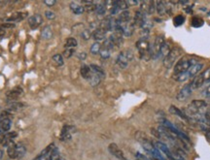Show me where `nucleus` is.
Wrapping results in <instances>:
<instances>
[{"label":"nucleus","instance_id":"9d476101","mask_svg":"<svg viewBox=\"0 0 210 160\" xmlns=\"http://www.w3.org/2000/svg\"><path fill=\"white\" fill-rule=\"evenodd\" d=\"M108 150H109V152L114 155L116 158H118L119 160H127V158L126 157L124 151H123L119 147L117 144L115 143H111L109 145H108Z\"/></svg>","mask_w":210,"mask_h":160},{"label":"nucleus","instance_id":"4c0bfd02","mask_svg":"<svg viewBox=\"0 0 210 160\" xmlns=\"http://www.w3.org/2000/svg\"><path fill=\"white\" fill-rule=\"evenodd\" d=\"M99 54H100L101 58H103V59H107V58H109L111 56V50H109L104 48V47H101Z\"/></svg>","mask_w":210,"mask_h":160},{"label":"nucleus","instance_id":"2eb2a0df","mask_svg":"<svg viewBox=\"0 0 210 160\" xmlns=\"http://www.w3.org/2000/svg\"><path fill=\"white\" fill-rule=\"evenodd\" d=\"M18 136L17 132H7L4 134V136L2 137L1 140V145H4V147H10L11 145L15 144L14 143V139Z\"/></svg>","mask_w":210,"mask_h":160},{"label":"nucleus","instance_id":"de8ad7c7","mask_svg":"<svg viewBox=\"0 0 210 160\" xmlns=\"http://www.w3.org/2000/svg\"><path fill=\"white\" fill-rule=\"evenodd\" d=\"M172 160H185V158L177 154L176 151H172Z\"/></svg>","mask_w":210,"mask_h":160},{"label":"nucleus","instance_id":"4468645a","mask_svg":"<svg viewBox=\"0 0 210 160\" xmlns=\"http://www.w3.org/2000/svg\"><path fill=\"white\" fill-rule=\"evenodd\" d=\"M123 37H124V36H123V34L120 31H115V32H113L110 35V37L108 39L112 42L114 47L121 48L122 45H123V43H124V39H123Z\"/></svg>","mask_w":210,"mask_h":160},{"label":"nucleus","instance_id":"09e8293b","mask_svg":"<svg viewBox=\"0 0 210 160\" xmlns=\"http://www.w3.org/2000/svg\"><path fill=\"white\" fill-rule=\"evenodd\" d=\"M77 56L80 60H85L87 58V56H88V54H87V53H85V52H81L77 54Z\"/></svg>","mask_w":210,"mask_h":160},{"label":"nucleus","instance_id":"0eeeda50","mask_svg":"<svg viewBox=\"0 0 210 160\" xmlns=\"http://www.w3.org/2000/svg\"><path fill=\"white\" fill-rule=\"evenodd\" d=\"M181 50L177 47H173L170 53L163 58V66L168 69H171L173 65L175 64L176 60L181 55Z\"/></svg>","mask_w":210,"mask_h":160},{"label":"nucleus","instance_id":"f704fd0d","mask_svg":"<svg viewBox=\"0 0 210 160\" xmlns=\"http://www.w3.org/2000/svg\"><path fill=\"white\" fill-rule=\"evenodd\" d=\"M53 61L55 62L56 66H62L64 64L63 56H62V54H56L55 55H53Z\"/></svg>","mask_w":210,"mask_h":160},{"label":"nucleus","instance_id":"f8f14e48","mask_svg":"<svg viewBox=\"0 0 210 160\" xmlns=\"http://www.w3.org/2000/svg\"><path fill=\"white\" fill-rule=\"evenodd\" d=\"M192 92H193V90L191 89L190 84L185 85L184 87H182V89H181L177 93V95H176L177 101H179V102H184V101H186L188 98H189L192 95Z\"/></svg>","mask_w":210,"mask_h":160},{"label":"nucleus","instance_id":"412c9836","mask_svg":"<svg viewBox=\"0 0 210 160\" xmlns=\"http://www.w3.org/2000/svg\"><path fill=\"white\" fill-rule=\"evenodd\" d=\"M117 19V23L119 24H127L129 21H132V16H130V13L128 11H123Z\"/></svg>","mask_w":210,"mask_h":160},{"label":"nucleus","instance_id":"13d9d810","mask_svg":"<svg viewBox=\"0 0 210 160\" xmlns=\"http://www.w3.org/2000/svg\"><path fill=\"white\" fill-rule=\"evenodd\" d=\"M207 17H209V18H210V11H208V12H207Z\"/></svg>","mask_w":210,"mask_h":160},{"label":"nucleus","instance_id":"cd10ccee","mask_svg":"<svg viewBox=\"0 0 210 160\" xmlns=\"http://www.w3.org/2000/svg\"><path fill=\"white\" fill-rule=\"evenodd\" d=\"M25 106V105L24 103H20V102H18V101H13L8 104V109L9 111H19L20 109H23Z\"/></svg>","mask_w":210,"mask_h":160},{"label":"nucleus","instance_id":"393cba45","mask_svg":"<svg viewBox=\"0 0 210 160\" xmlns=\"http://www.w3.org/2000/svg\"><path fill=\"white\" fill-rule=\"evenodd\" d=\"M90 68H91V70H92V72L93 73V74L97 75L101 79L105 78V72H104V70L101 68L100 66H98V65H96V64H91L90 65Z\"/></svg>","mask_w":210,"mask_h":160},{"label":"nucleus","instance_id":"4d7b16f0","mask_svg":"<svg viewBox=\"0 0 210 160\" xmlns=\"http://www.w3.org/2000/svg\"><path fill=\"white\" fill-rule=\"evenodd\" d=\"M3 154H4V152L0 149V159H2V157H3Z\"/></svg>","mask_w":210,"mask_h":160},{"label":"nucleus","instance_id":"9b49d317","mask_svg":"<svg viewBox=\"0 0 210 160\" xmlns=\"http://www.w3.org/2000/svg\"><path fill=\"white\" fill-rule=\"evenodd\" d=\"M153 144L155 145V148H157L159 150H160L166 158L169 160H172V150H170V149L164 143H163L161 141H156Z\"/></svg>","mask_w":210,"mask_h":160},{"label":"nucleus","instance_id":"473e14b6","mask_svg":"<svg viewBox=\"0 0 210 160\" xmlns=\"http://www.w3.org/2000/svg\"><path fill=\"white\" fill-rule=\"evenodd\" d=\"M100 50H101V45H100V43L95 42V43H93L92 45L91 46L90 52H91V54H92V55H96V54H99Z\"/></svg>","mask_w":210,"mask_h":160},{"label":"nucleus","instance_id":"864d4df0","mask_svg":"<svg viewBox=\"0 0 210 160\" xmlns=\"http://www.w3.org/2000/svg\"><path fill=\"white\" fill-rule=\"evenodd\" d=\"M127 5L129 6H134V5H138V4H140L138 1H127Z\"/></svg>","mask_w":210,"mask_h":160},{"label":"nucleus","instance_id":"72a5a7b5","mask_svg":"<svg viewBox=\"0 0 210 160\" xmlns=\"http://www.w3.org/2000/svg\"><path fill=\"white\" fill-rule=\"evenodd\" d=\"M106 10H107V8H106V6H105L104 2H103V3L96 4V14L98 15V16H104L105 13H106Z\"/></svg>","mask_w":210,"mask_h":160},{"label":"nucleus","instance_id":"f03ea898","mask_svg":"<svg viewBox=\"0 0 210 160\" xmlns=\"http://www.w3.org/2000/svg\"><path fill=\"white\" fill-rule=\"evenodd\" d=\"M202 68H203V64L197 63V64L193 65V66L188 71H186L185 73H181V74H173L172 79L178 83H184V82L188 81V80L198 76L199 73L202 70Z\"/></svg>","mask_w":210,"mask_h":160},{"label":"nucleus","instance_id":"6e6552de","mask_svg":"<svg viewBox=\"0 0 210 160\" xmlns=\"http://www.w3.org/2000/svg\"><path fill=\"white\" fill-rule=\"evenodd\" d=\"M135 139L142 145L143 149L146 150L148 154H150V151L154 148V144L150 141L148 136L144 132H142V131H137L135 133Z\"/></svg>","mask_w":210,"mask_h":160},{"label":"nucleus","instance_id":"3c124183","mask_svg":"<svg viewBox=\"0 0 210 160\" xmlns=\"http://www.w3.org/2000/svg\"><path fill=\"white\" fill-rule=\"evenodd\" d=\"M56 3V0H45V1H44V4L47 5L48 7H52V6H54Z\"/></svg>","mask_w":210,"mask_h":160},{"label":"nucleus","instance_id":"7ed1b4c3","mask_svg":"<svg viewBox=\"0 0 210 160\" xmlns=\"http://www.w3.org/2000/svg\"><path fill=\"white\" fill-rule=\"evenodd\" d=\"M197 60L194 58H188V57H183L175 63L174 69H173V74H181V73H185L186 71L189 70L193 65L197 64Z\"/></svg>","mask_w":210,"mask_h":160},{"label":"nucleus","instance_id":"aec40b11","mask_svg":"<svg viewBox=\"0 0 210 160\" xmlns=\"http://www.w3.org/2000/svg\"><path fill=\"white\" fill-rule=\"evenodd\" d=\"M54 148H55V145H54V144L49 145L45 149H43V150L40 152V154H39L37 157H36L34 160H49L50 154H51V151H52V149H53Z\"/></svg>","mask_w":210,"mask_h":160},{"label":"nucleus","instance_id":"c756f323","mask_svg":"<svg viewBox=\"0 0 210 160\" xmlns=\"http://www.w3.org/2000/svg\"><path fill=\"white\" fill-rule=\"evenodd\" d=\"M78 45V42L75 38L73 37H69L66 39L64 44V48L65 49H75Z\"/></svg>","mask_w":210,"mask_h":160},{"label":"nucleus","instance_id":"6ab92c4d","mask_svg":"<svg viewBox=\"0 0 210 160\" xmlns=\"http://www.w3.org/2000/svg\"><path fill=\"white\" fill-rule=\"evenodd\" d=\"M147 16H148V15L142 13L140 10L136 11L135 12V16L133 18V24H134V26H139L140 27L144 21L148 19Z\"/></svg>","mask_w":210,"mask_h":160},{"label":"nucleus","instance_id":"c85d7f7f","mask_svg":"<svg viewBox=\"0 0 210 160\" xmlns=\"http://www.w3.org/2000/svg\"><path fill=\"white\" fill-rule=\"evenodd\" d=\"M172 50V47H171V44L168 41H165V43L163 44V46L162 48V50H161V57H165L166 55H168L170 50Z\"/></svg>","mask_w":210,"mask_h":160},{"label":"nucleus","instance_id":"a878e982","mask_svg":"<svg viewBox=\"0 0 210 160\" xmlns=\"http://www.w3.org/2000/svg\"><path fill=\"white\" fill-rule=\"evenodd\" d=\"M41 38L43 40H51L53 38V30L51 26H45L41 31Z\"/></svg>","mask_w":210,"mask_h":160},{"label":"nucleus","instance_id":"1a4fd4ad","mask_svg":"<svg viewBox=\"0 0 210 160\" xmlns=\"http://www.w3.org/2000/svg\"><path fill=\"white\" fill-rule=\"evenodd\" d=\"M76 130L75 126L73 125H64L61 129V132H60V139L61 142H67L69 140H71L72 138V133H74V131Z\"/></svg>","mask_w":210,"mask_h":160},{"label":"nucleus","instance_id":"423d86ee","mask_svg":"<svg viewBox=\"0 0 210 160\" xmlns=\"http://www.w3.org/2000/svg\"><path fill=\"white\" fill-rule=\"evenodd\" d=\"M25 148L21 144H13L7 148V154L11 159H18L25 154Z\"/></svg>","mask_w":210,"mask_h":160},{"label":"nucleus","instance_id":"58836bf2","mask_svg":"<svg viewBox=\"0 0 210 160\" xmlns=\"http://www.w3.org/2000/svg\"><path fill=\"white\" fill-rule=\"evenodd\" d=\"M116 5L119 8V10H123V11H127L128 9V5L127 3V1H124V0H119V1H115Z\"/></svg>","mask_w":210,"mask_h":160},{"label":"nucleus","instance_id":"bb28decb","mask_svg":"<svg viewBox=\"0 0 210 160\" xmlns=\"http://www.w3.org/2000/svg\"><path fill=\"white\" fill-rule=\"evenodd\" d=\"M169 112H170L171 114H173V115H177L178 118H180L181 119L188 120L187 118H186V115H185V114L183 113V111H182V110H180V109H178L177 107H175L174 105H172V106L169 107Z\"/></svg>","mask_w":210,"mask_h":160},{"label":"nucleus","instance_id":"8fccbe9b","mask_svg":"<svg viewBox=\"0 0 210 160\" xmlns=\"http://www.w3.org/2000/svg\"><path fill=\"white\" fill-rule=\"evenodd\" d=\"M16 26V24H11V23H6V24H3L1 26V28H13V27H15Z\"/></svg>","mask_w":210,"mask_h":160},{"label":"nucleus","instance_id":"c9c22d12","mask_svg":"<svg viewBox=\"0 0 210 160\" xmlns=\"http://www.w3.org/2000/svg\"><path fill=\"white\" fill-rule=\"evenodd\" d=\"M100 82H101V78L92 73L91 79L89 80V83L91 84V85L92 86H96V85H98L100 84Z\"/></svg>","mask_w":210,"mask_h":160},{"label":"nucleus","instance_id":"f3484780","mask_svg":"<svg viewBox=\"0 0 210 160\" xmlns=\"http://www.w3.org/2000/svg\"><path fill=\"white\" fill-rule=\"evenodd\" d=\"M27 17V13L26 12H16L12 14L9 18L6 19V21H8V23H17V21H20L25 19V18Z\"/></svg>","mask_w":210,"mask_h":160},{"label":"nucleus","instance_id":"79ce46f5","mask_svg":"<svg viewBox=\"0 0 210 160\" xmlns=\"http://www.w3.org/2000/svg\"><path fill=\"white\" fill-rule=\"evenodd\" d=\"M201 75H202V77H203V79H204V83L205 84L210 83V67L202 72Z\"/></svg>","mask_w":210,"mask_h":160},{"label":"nucleus","instance_id":"7c9ffc66","mask_svg":"<svg viewBox=\"0 0 210 160\" xmlns=\"http://www.w3.org/2000/svg\"><path fill=\"white\" fill-rule=\"evenodd\" d=\"M185 20H186L185 16H183V15H177V16L173 18V24H174V26L178 27V26L183 25Z\"/></svg>","mask_w":210,"mask_h":160},{"label":"nucleus","instance_id":"5fc2aeb1","mask_svg":"<svg viewBox=\"0 0 210 160\" xmlns=\"http://www.w3.org/2000/svg\"><path fill=\"white\" fill-rule=\"evenodd\" d=\"M4 34H5V30H4L3 28H1V27H0V38H1V37H3V36H4Z\"/></svg>","mask_w":210,"mask_h":160},{"label":"nucleus","instance_id":"39448f33","mask_svg":"<svg viewBox=\"0 0 210 160\" xmlns=\"http://www.w3.org/2000/svg\"><path fill=\"white\" fill-rule=\"evenodd\" d=\"M165 38L163 35H159L155 38L154 43L151 45V54H152V58L153 59H158L161 57V50L165 43Z\"/></svg>","mask_w":210,"mask_h":160},{"label":"nucleus","instance_id":"6e6d98bb","mask_svg":"<svg viewBox=\"0 0 210 160\" xmlns=\"http://www.w3.org/2000/svg\"><path fill=\"white\" fill-rule=\"evenodd\" d=\"M199 10H200V11H203V12H206V11H207L206 7H201V8H200Z\"/></svg>","mask_w":210,"mask_h":160},{"label":"nucleus","instance_id":"e433bc0d","mask_svg":"<svg viewBox=\"0 0 210 160\" xmlns=\"http://www.w3.org/2000/svg\"><path fill=\"white\" fill-rule=\"evenodd\" d=\"M49 160H60V150L57 148H54L51 151V154H50V158Z\"/></svg>","mask_w":210,"mask_h":160},{"label":"nucleus","instance_id":"37998d69","mask_svg":"<svg viewBox=\"0 0 210 160\" xmlns=\"http://www.w3.org/2000/svg\"><path fill=\"white\" fill-rule=\"evenodd\" d=\"M102 47H104V48L108 49L109 50H114V49H115L114 45H113L112 42H111L109 39H106V40L103 42V46H102Z\"/></svg>","mask_w":210,"mask_h":160},{"label":"nucleus","instance_id":"4be33fe9","mask_svg":"<svg viewBox=\"0 0 210 160\" xmlns=\"http://www.w3.org/2000/svg\"><path fill=\"white\" fill-rule=\"evenodd\" d=\"M153 26H154L153 20H151L150 19H147L142 24V25L140 26V29H141L142 33H143L144 35H145V36H147V34L150 33L151 29L153 28Z\"/></svg>","mask_w":210,"mask_h":160},{"label":"nucleus","instance_id":"5701e85b","mask_svg":"<svg viewBox=\"0 0 210 160\" xmlns=\"http://www.w3.org/2000/svg\"><path fill=\"white\" fill-rule=\"evenodd\" d=\"M80 73H81V76L85 80H87L88 82H89V80L91 79V77L92 75V72L90 66H89V65H87V64H83L82 65L81 69H80Z\"/></svg>","mask_w":210,"mask_h":160},{"label":"nucleus","instance_id":"20e7f679","mask_svg":"<svg viewBox=\"0 0 210 160\" xmlns=\"http://www.w3.org/2000/svg\"><path fill=\"white\" fill-rule=\"evenodd\" d=\"M133 58H134V55L132 50H125L118 54L117 58H116V63H117V65L120 68L126 69L128 66L129 62H132L133 60Z\"/></svg>","mask_w":210,"mask_h":160},{"label":"nucleus","instance_id":"a211bd4d","mask_svg":"<svg viewBox=\"0 0 210 160\" xmlns=\"http://www.w3.org/2000/svg\"><path fill=\"white\" fill-rule=\"evenodd\" d=\"M204 84H205V83H204V79H203V77H202L201 73H200V74H199L198 76H195V77L194 78V80L192 81V83L190 84V86H191L192 90L194 91V90H195V89H199V87L203 86Z\"/></svg>","mask_w":210,"mask_h":160},{"label":"nucleus","instance_id":"a18cd8bd","mask_svg":"<svg viewBox=\"0 0 210 160\" xmlns=\"http://www.w3.org/2000/svg\"><path fill=\"white\" fill-rule=\"evenodd\" d=\"M110 11V15L111 16H116V15H118V13H119V8L117 7V5H116V3H115V1H114V4H113V6L111 7V9L109 10Z\"/></svg>","mask_w":210,"mask_h":160},{"label":"nucleus","instance_id":"ddd939ff","mask_svg":"<svg viewBox=\"0 0 210 160\" xmlns=\"http://www.w3.org/2000/svg\"><path fill=\"white\" fill-rule=\"evenodd\" d=\"M24 93V89H21L20 86H17L15 89H11L10 91H8L6 93V97L8 98L11 102L18 100Z\"/></svg>","mask_w":210,"mask_h":160},{"label":"nucleus","instance_id":"a19ab883","mask_svg":"<svg viewBox=\"0 0 210 160\" xmlns=\"http://www.w3.org/2000/svg\"><path fill=\"white\" fill-rule=\"evenodd\" d=\"M75 54V49H65L64 52H63V55L65 58H70L73 56V54Z\"/></svg>","mask_w":210,"mask_h":160},{"label":"nucleus","instance_id":"603ef678","mask_svg":"<svg viewBox=\"0 0 210 160\" xmlns=\"http://www.w3.org/2000/svg\"><path fill=\"white\" fill-rule=\"evenodd\" d=\"M193 7H194V5H191V6L185 7V8H184V11H185L186 13H188V14H191V13H192V11H193Z\"/></svg>","mask_w":210,"mask_h":160},{"label":"nucleus","instance_id":"49530a36","mask_svg":"<svg viewBox=\"0 0 210 160\" xmlns=\"http://www.w3.org/2000/svg\"><path fill=\"white\" fill-rule=\"evenodd\" d=\"M45 17L48 19H56V14L52 11H46L45 12Z\"/></svg>","mask_w":210,"mask_h":160},{"label":"nucleus","instance_id":"c03bdc74","mask_svg":"<svg viewBox=\"0 0 210 160\" xmlns=\"http://www.w3.org/2000/svg\"><path fill=\"white\" fill-rule=\"evenodd\" d=\"M201 95L203 97H205V98H209L210 97V84L207 86H205L203 89V90L201 91Z\"/></svg>","mask_w":210,"mask_h":160},{"label":"nucleus","instance_id":"2f4dec72","mask_svg":"<svg viewBox=\"0 0 210 160\" xmlns=\"http://www.w3.org/2000/svg\"><path fill=\"white\" fill-rule=\"evenodd\" d=\"M204 24V20L202 19L201 18L199 17H194L192 19V21H191V25L194 28H199V27H201L202 25Z\"/></svg>","mask_w":210,"mask_h":160},{"label":"nucleus","instance_id":"b1692460","mask_svg":"<svg viewBox=\"0 0 210 160\" xmlns=\"http://www.w3.org/2000/svg\"><path fill=\"white\" fill-rule=\"evenodd\" d=\"M69 8L71 10V12L75 14V15H82L85 12V8L84 6L78 4L76 2H71L69 4Z\"/></svg>","mask_w":210,"mask_h":160},{"label":"nucleus","instance_id":"dca6fc26","mask_svg":"<svg viewBox=\"0 0 210 160\" xmlns=\"http://www.w3.org/2000/svg\"><path fill=\"white\" fill-rule=\"evenodd\" d=\"M42 23H43V19H42V16L39 14H35L28 19V25H29L31 29L38 28Z\"/></svg>","mask_w":210,"mask_h":160},{"label":"nucleus","instance_id":"ea45409f","mask_svg":"<svg viewBox=\"0 0 210 160\" xmlns=\"http://www.w3.org/2000/svg\"><path fill=\"white\" fill-rule=\"evenodd\" d=\"M92 33L91 32V30H89V29H84V30L81 32V37L85 41L90 40L91 37H92Z\"/></svg>","mask_w":210,"mask_h":160},{"label":"nucleus","instance_id":"f257e3e1","mask_svg":"<svg viewBox=\"0 0 210 160\" xmlns=\"http://www.w3.org/2000/svg\"><path fill=\"white\" fill-rule=\"evenodd\" d=\"M136 49L138 50L141 59L147 61L150 58H152L151 43L148 36H143V37L138 39V41L136 42Z\"/></svg>","mask_w":210,"mask_h":160}]
</instances>
